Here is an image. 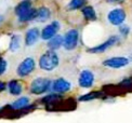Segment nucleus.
Returning a JSON list of instances; mask_svg holds the SVG:
<instances>
[{
    "instance_id": "20e7f679",
    "label": "nucleus",
    "mask_w": 132,
    "mask_h": 123,
    "mask_svg": "<svg viewBox=\"0 0 132 123\" xmlns=\"http://www.w3.org/2000/svg\"><path fill=\"white\" fill-rule=\"evenodd\" d=\"M79 40V32L77 29H69L64 36V42L63 47L67 50V51H71L74 50L77 44H78Z\"/></svg>"
},
{
    "instance_id": "393cba45",
    "label": "nucleus",
    "mask_w": 132,
    "mask_h": 123,
    "mask_svg": "<svg viewBox=\"0 0 132 123\" xmlns=\"http://www.w3.org/2000/svg\"><path fill=\"white\" fill-rule=\"evenodd\" d=\"M5 90V83L2 82V81H0V92H2Z\"/></svg>"
},
{
    "instance_id": "f03ea898",
    "label": "nucleus",
    "mask_w": 132,
    "mask_h": 123,
    "mask_svg": "<svg viewBox=\"0 0 132 123\" xmlns=\"http://www.w3.org/2000/svg\"><path fill=\"white\" fill-rule=\"evenodd\" d=\"M59 63L60 59L57 54L55 53V51H52V50L45 52L39 58V67L46 71H51L55 69L59 66Z\"/></svg>"
},
{
    "instance_id": "1a4fd4ad",
    "label": "nucleus",
    "mask_w": 132,
    "mask_h": 123,
    "mask_svg": "<svg viewBox=\"0 0 132 123\" xmlns=\"http://www.w3.org/2000/svg\"><path fill=\"white\" fill-rule=\"evenodd\" d=\"M59 29H60V23L57 21H53L52 23L47 25L45 28L42 29V31H41V39H42V40L49 41L51 38H53L54 36L56 35Z\"/></svg>"
},
{
    "instance_id": "f8f14e48",
    "label": "nucleus",
    "mask_w": 132,
    "mask_h": 123,
    "mask_svg": "<svg viewBox=\"0 0 132 123\" xmlns=\"http://www.w3.org/2000/svg\"><path fill=\"white\" fill-rule=\"evenodd\" d=\"M40 38V31L38 28L34 27V28H30L27 30L26 35H25V44L27 47H31L39 40Z\"/></svg>"
},
{
    "instance_id": "2eb2a0df",
    "label": "nucleus",
    "mask_w": 132,
    "mask_h": 123,
    "mask_svg": "<svg viewBox=\"0 0 132 123\" xmlns=\"http://www.w3.org/2000/svg\"><path fill=\"white\" fill-rule=\"evenodd\" d=\"M82 15L86 19V21H89V22H94L96 21V12L93 7L91 5H86V7L82 8L81 10Z\"/></svg>"
},
{
    "instance_id": "f3484780",
    "label": "nucleus",
    "mask_w": 132,
    "mask_h": 123,
    "mask_svg": "<svg viewBox=\"0 0 132 123\" xmlns=\"http://www.w3.org/2000/svg\"><path fill=\"white\" fill-rule=\"evenodd\" d=\"M21 36L20 35H13L10 39V43H9V50L11 52H16L18 50L21 48Z\"/></svg>"
},
{
    "instance_id": "a878e982",
    "label": "nucleus",
    "mask_w": 132,
    "mask_h": 123,
    "mask_svg": "<svg viewBox=\"0 0 132 123\" xmlns=\"http://www.w3.org/2000/svg\"><path fill=\"white\" fill-rule=\"evenodd\" d=\"M0 22H1V17H0Z\"/></svg>"
},
{
    "instance_id": "423d86ee",
    "label": "nucleus",
    "mask_w": 132,
    "mask_h": 123,
    "mask_svg": "<svg viewBox=\"0 0 132 123\" xmlns=\"http://www.w3.org/2000/svg\"><path fill=\"white\" fill-rule=\"evenodd\" d=\"M107 20L114 26H121L126 20V12L122 9H114L108 12Z\"/></svg>"
},
{
    "instance_id": "7ed1b4c3",
    "label": "nucleus",
    "mask_w": 132,
    "mask_h": 123,
    "mask_svg": "<svg viewBox=\"0 0 132 123\" xmlns=\"http://www.w3.org/2000/svg\"><path fill=\"white\" fill-rule=\"evenodd\" d=\"M51 86V81L47 78H36L30 84V92L35 95L47 93Z\"/></svg>"
},
{
    "instance_id": "4468645a",
    "label": "nucleus",
    "mask_w": 132,
    "mask_h": 123,
    "mask_svg": "<svg viewBox=\"0 0 132 123\" xmlns=\"http://www.w3.org/2000/svg\"><path fill=\"white\" fill-rule=\"evenodd\" d=\"M63 42H64V38L61 35H55L48 41V48L52 50V51H55V50L60 49L63 46Z\"/></svg>"
},
{
    "instance_id": "412c9836",
    "label": "nucleus",
    "mask_w": 132,
    "mask_h": 123,
    "mask_svg": "<svg viewBox=\"0 0 132 123\" xmlns=\"http://www.w3.org/2000/svg\"><path fill=\"white\" fill-rule=\"evenodd\" d=\"M60 98H61V96H59L57 94H50L43 98L42 102L43 103H53V102H57Z\"/></svg>"
},
{
    "instance_id": "4be33fe9",
    "label": "nucleus",
    "mask_w": 132,
    "mask_h": 123,
    "mask_svg": "<svg viewBox=\"0 0 132 123\" xmlns=\"http://www.w3.org/2000/svg\"><path fill=\"white\" fill-rule=\"evenodd\" d=\"M8 68V61L3 57H0V76H2Z\"/></svg>"
},
{
    "instance_id": "f257e3e1",
    "label": "nucleus",
    "mask_w": 132,
    "mask_h": 123,
    "mask_svg": "<svg viewBox=\"0 0 132 123\" xmlns=\"http://www.w3.org/2000/svg\"><path fill=\"white\" fill-rule=\"evenodd\" d=\"M14 12L21 23H25L35 20L37 10L31 7V2L29 0H23L15 7Z\"/></svg>"
},
{
    "instance_id": "39448f33",
    "label": "nucleus",
    "mask_w": 132,
    "mask_h": 123,
    "mask_svg": "<svg viewBox=\"0 0 132 123\" xmlns=\"http://www.w3.org/2000/svg\"><path fill=\"white\" fill-rule=\"evenodd\" d=\"M35 67H36L35 59L32 57H26L23 61H21V64L19 65L18 69H16V72H18L20 77H26L34 71Z\"/></svg>"
},
{
    "instance_id": "ddd939ff",
    "label": "nucleus",
    "mask_w": 132,
    "mask_h": 123,
    "mask_svg": "<svg viewBox=\"0 0 132 123\" xmlns=\"http://www.w3.org/2000/svg\"><path fill=\"white\" fill-rule=\"evenodd\" d=\"M51 16V12L50 10L46 7H41L37 10V13H36V17H35V21L37 22H40V23H43V22L48 21L50 19Z\"/></svg>"
},
{
    "instance_id": "dca6fc26",
    "label": "nucleus",
    "mask_w": 132,
    "mask_h": 123,
    "mask_svg": "<svg viewBox=\"0 0 132 123\" xmlns=\"http://www.w3.org/2000/svg\"><path fill=\"white\" fill-rule=\"evenodd\" d=\"M8 89L11 95H20L23 91V87H22V84L18 81V80H11L8 83Z\"/></svg>"
},
{
    "instance_id": "5701e85b",
    "label": "nucleus",
    "mask_w": 132,
    "mask_h": 123,
    "mask_svg": "<svg viewBox=\"0 0 132 123\" xmlns=\"http://www.w3.org/2000/svg\"><path fill=\"white\" fill-rule=\"evenodd\" d=\"M120 32H121L123 36L128 35V33H129V27H127V26H121V27H120Z\"/></svg>"
},
{
    "instance_id": "a211bd4d",
    "label": "nucleus",
    "mask_w": 132,
    "mask_h": 123,
    "mask_svg": "<svg viewBox=\"0 0 132 123\" xmlns=\"http://www.w3.org/2000/svg\"><path fill=\"white\" fill-rule=\"evenodd\" d=\"M28 104H29V99H28V97H20L19 99L14 100V102L11 104L10 107L12 108V109L18 110V109H23V108H25Z\"/></svg>"
},
{
    "instance_id": "6ab92c4d",
    "label": "nucleus",
    "mask_w": 132,
    "mask_h": 123,
    "mask_svg": "<svg viewBox=\"0 0 132 123\" xmlns=\"http://www.w3.org/2000/svg\"><path fill=\"white\" fill-rule=\"evenodd\" d=\"M86 2L87 0H70L67 7L69 10H78L80 8H84Z\"/></svg>"
},
{
    "instance_id": "0eeeda50",
    "label": "nucleus",
    "mask_w": 132,
    "mask_h": 123,
    "mask_svg": "<svg viewBox=\"0 0 132 123\" xmlns=\"http://www.w3.org/2000/svg\"><path fill=\"white\" fill-rule=\"evenodd\" d=\"M129 64V59L125 56H115V57H111L107 58L103 61V65L108 68H113V69H119L126 67Z\"/></svg>"
},
{
    "instance_id": "b1692460",
    "label": "nucleus",
    "mask_w": 132,
    "mask_h": 123,
    "mask_svg": "<svg viewBox=\"0 0 132 123\" xmlns=\"http://www.w3.org/2000/svg\"><path fill=\"white\" fill-rule=\"evenodd\" d=\"M106 1L111 4H120V3H122L125 0H106Z\"/></svg>"
},
{
    "instance_id": "9b49d317",
    "label": "nucleus",
    "mask_w": 132,
    "mask_h": 123,
    "mask_svg": "<svg viewBox=\"0 0 132 123\" xmlns=\"http://www.w3.org/2000/svg\"><path fill=\"white\" fill-rule=\"evenodd\" d=\"M70 87H71L70 83L67 80L63 79V78H59V79H56L52 83L53 91L55 93H59V94H63V93L68 92L70 90Z\"/></svg>"
},
{
    "instance_id": "6e6552de",
    "label": "nucleus",
    "mask_w": 132,
    "mask_h": 123,
    "mask_svg": "<svg viewBox=\"0 0 132 123\" xmlns=\"http://www.w3.org/2000/svg\"><path fill=\"white\" fill-rule=\"evenodd\" d=\"M118 41H119V38L117 36H112V37H109L105 42L98 44V46H96V47H93V48L88 50V51H89L90 53H94V54L103 53V52H105L106 50H108L109 48H112L113 46H115Z\"/></svg>"
},
{
    "instance_id": "9d476101",
    "label": "nucleus",
    "mask_w": 132,
    "mask_h": 123,
    "mask_svg": "<svg viewBox=\"0 0 132 123\" xmlns=\"http://www.w3.org/2000/svg\"><path fill=\"white\" fill-rule=\"evenodd\" d=\"M78 83L81 87H85V89L91 87L93 85V83H94V75H93V72L87 69L82 70L78 78Z\"/></svg>"
},
{
    "instance_id": "aec40b11",
    "label": "nucleus",
    "mask_w": 132,
    "mask_h": 123,
    "mask_svg": "<svg viewBox=\"0 0 132 123\" xmlns=\"http://www.w3.org/2000/svg\"><path fill=\"white\" fill-rule=\"evenodd\" d=\"M101 93L100 92H91V93H88L86 95H82V96L79 97V102H88V100H91V99H95L101 97Z\"/></svg>"
}]
</instances>
